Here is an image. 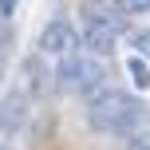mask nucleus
Segmentation results:
<instances>
[{
    "label": "nucleus",
    "mask_w": 150,
    "mask_h": 150,
    "mask_svg": "<svg viewBox=\"0 0 150 150\" xmlns=\"http://www.w3.org/2000/svg\"><path fill=\"white\" fill-rule=\"evenodd\" d=\"M79 36H83V47H87L95 59H107V55L119 47V36H115L111 28H103L99 20H91V16H83V32Z\"/></svg>",
    "instance_id": "nucleus-5"
},
{
    "label": "nucleus",
    "mask_w": 150,
    "mask_h": 150,
    "mask_svg": "<svg viewBox=\"0 0 150 150\" xmlns=\"http://www.w3.org/2000/svg\"><path fill=\"white\" fill-rule=\"evenodd\" d=\"M8 47H12V28H8V24H0V52L8 55Z\"/></svg>",
    "instance_id": "nucleus-11"
},
{
    "label": "nucleus",
    "mask_w": 150,
    "mask_h": 150,
    "mask_svg": "<svg viewBox=\"0 0 150 150\" xmlns=\"http://www.w3.org/2000/svg\"><path fill=\"white\" fill-rule=\"evenodd\" d=\"M146 127V103L130 91L119 87H103L95 99L87 103V130L91 134H122Z\"/></svg>",
    "instance_id": "nucleus-1"
},
{
    "label": "nucleus",
    "mask_w": 150,
    "mask_h": 150,
    "mask_svg": "<svg viewBox=\"0 0 150 150\" xmlns=\"http://www.w3.org/2000/svg\"><path fill=\"white\" fill-rule=\"evenodd\" d=\"M127 75H130V83H134V91L150 87V63L142 59V55H130L127 59Z\"/></svg>",
    "instance_id": "nucleus-7"
},
{
    "label": "nucleus",
    "mask_w": 150,
    "mask_h": 150,
    "mask_svg": "<svg viewBox=\"0 0 150 150\" xmlns=\"http://www.w3.org/2000/svg\"><path fill=\"white\" fill-rule=\"evenodd\" d=\"M119 8L127 16H146L150 12V0H119Z\"/></svg>",
    "instance_id": "nucleus-10"
},
{
    "label": "nucleus",
    "mask_w": 150,
    "mask_h": 150,
    "mask_svg": "<svg viewBox=\"0 0 150 150\" xmlns=\"http://www.w3.org/2000/svg\"><path fill=\"white\" fill-rule=\"evenodd\" d=\"M4 71H8V55L0 52V83H4Z\"/></svg>",
    "instance_id": "nucleus-13"
},
{
    "label": "nucleus",
    "mask_w": 150,
    "mask_h": 150,
    "mask_svg": "<svg viewBox=\"0 0 150 150\" xmlns=\"http://www.w3.org/2000/svg\"><path fill=\"white\" fill-rule=\"evenodd\" d=\"M28 115H32V99H28V91H24V87L4 91V99H0V134H4V138L24 134Z\"/></svg>",
    "instance_id": "nucleus-3"
},
{
    "label": "nucleus",
    "mask_w": 150,
    "mask_h": 150,
    "mask_svg": "<svg viewBox=\"0 0 150 150\" xmlns=\"http://www.w3.org/2000/svg\"><path fill=\"white\" fill-rule=\"evenodd\" d=\"M83 16L99 20L103 28H111L115 36H127V32H130V16L122 12V8H83Z\"/></svg>",
    "instance_id": "nucleus-6"
},
{
    "label": "nucleus",
    "mask_w": 150,
    "mask_h": 150,
    "mask_svg": "<svg viewBox=\"0 0 150 150\" xmlns=\"http://www.w3.org/2000/svg\"><path fill=\"white\" fill-rule=\"evenodd\" d=\"M24 83H28V91H32L36 99H47L52 87H55V67H52L40 52H32L28 59H24Z\"/></svg>",
    "instance_id": "nucleus-4"
},
{
    "label": "nucleus",
    "mask_w": 150,
    "mask_h": 150,
    "mask_svg": "<svg viewBox=\"0 0 150 150\" xmlns=\"http://www.w3.org/2000/svg\"><path fill=\"white\" fill-rule=\"evenodd\" d=\"M127 150H150V127H138L127 134Z\"/></svg>",
    "instance_id": "nucleus-9"
},
{
    "label": "nucleus",
    "mask_w": 150,
    "mask_h": 150,
    "mask_svg": "<svg viewBox=\"0 0 150 150\" xmlns=\"http://www.w3.org/2000/svg\"><path fill=\"white\" fill-rule=\"evenodd\" d=\"M130 47H134V55H142V59H150V28H134L130 32Z\"/></svg>",
    "instance_id": "nucleus-8"
},
{
    "label": "nucleus",
    "mask_w": 150,
    "mask_h": 150,
    "mask_svg": "<svg viewBox=\"0 0 150 150\" xmlns=\"http://www.w3.org/2000/svg\"><path fill=\"white\" fill-rule=\"evenodd\" d=\"M79 44H83V36L75 32V24L67 20V16H55V20L44 24L36 52L40 55H59L63 59V55H79Z\"/></svg>",
    "instance_id": "nucleus-2"
},
{
    "label": "nucleus",
    "mask_w": 150,
    "mask_h": 150,
    "mask_svg": "<svg viewBox=\"0 0 150 150\" xmlns=\"http://www.w3.org/2000/svg\"><path fill=\"white\" fill-rule=\"evenodd\" d=\"M0 150H8V146H4V142H0Z\"/></svg>",
    "instance_id": "nucleus-14"
},
{
    "label": "nucleus",
    "mask_w": 150,
    "mask_h": 150,
    "mask_svg": "<svg viewBox=\"0 0 150 150\" xmlns=\"http://www.w3.org/2000/svg\"><path fill=\"white\" fill-rule=\"evenodd\" d=\"M12 12H16V0H0V16H4V20H12Z\"/></svg>",
    "instance_id": "nucleus-12"
}]
</instances>
